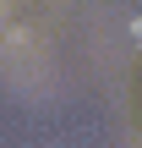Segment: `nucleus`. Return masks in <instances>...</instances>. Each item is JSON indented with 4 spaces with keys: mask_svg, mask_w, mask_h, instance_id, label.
Here are the masks:
<instances>
[{
    "mask_svg": "<svg viewBox=\"0 0 142 148\" xmlns=\"http://www.w3.org/2000/svg\"><path fill=\"white\" fill-rule=\"evenodd\" d=\"M131 44H137V49H142V16H137V22H131Z\"/></svg>",
    "mask_w": 142,
    "mask_h": 148,
    "instance_id": "1",
    "label": "nucleus"
}]
</instances>
